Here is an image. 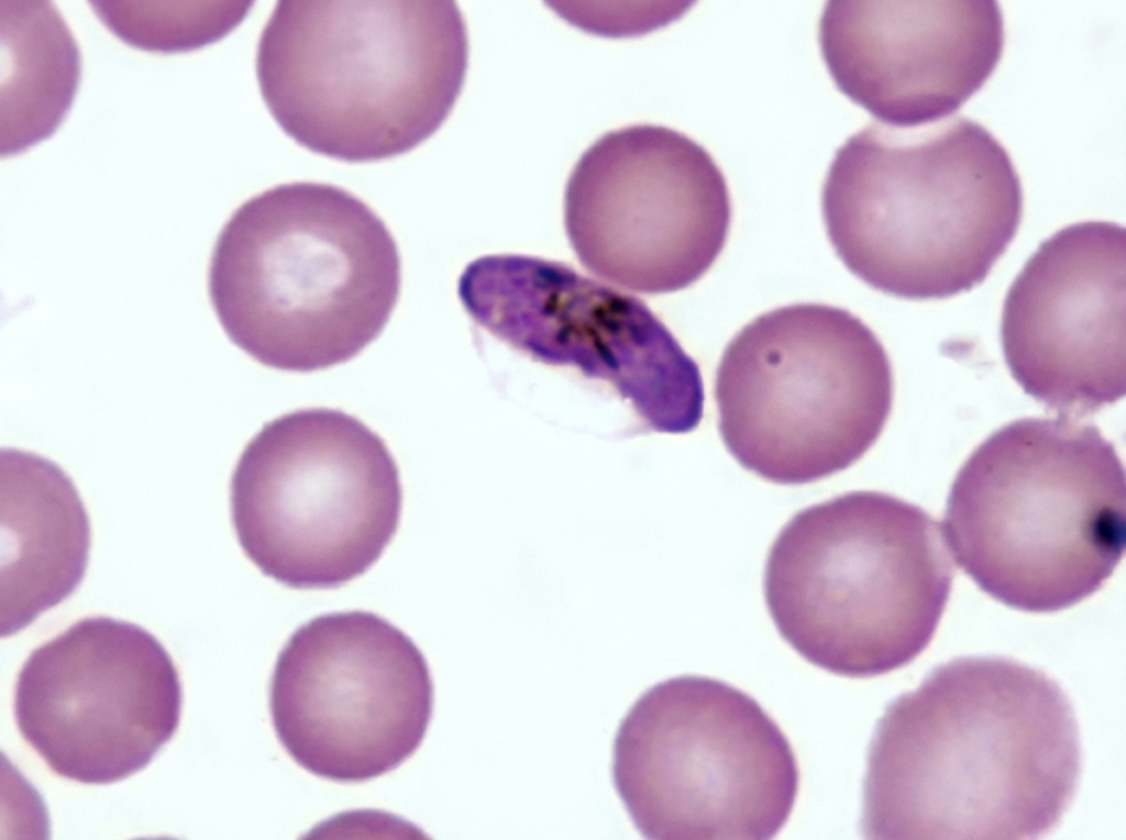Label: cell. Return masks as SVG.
<instances>
[{
    "label": "cell",
    "mask_w": 1126,
    "mask_h": 840,
    "mask_svg": "<svg viewBox=\"0 0 1126 840\" xmlns=\"http://www.w3.org/2000/svg\"><path fill=\"white\" fill-rule=\"evenodd\" d=\"M866 763V839H1036L1073 798L1079 729L1068 696L1042 671L959 657L887 706Z\"/></svg>",
    "instance_id": "cell-1"
},
{
    "label": "cell",
    "mask_w": 1126,
    "mask_h": 840,
    "mask_svg": "<svg viewBox=\"0 0 1126 840\" xmlns=\"http://www.w3.org/2000/svg\"><path fill=\"white\" fill-rule=\"evenodd\" d=\"M821 211L861 280L899 298L942 299L986 278L1017 233L1023 189L1005 147L974 120L871 122L836 151Z\"/></svg>",
    "instance_id": "cell-2"
},
{
    "label": "cell",
    "mask_w": 1126,
    "mask_h": 840,
    "mask_svg": "<svg viewBox=\"0 0 1126 840\" xmlns=\"http://www.w3.org/2000/svg\"><path fill=\"white\" fill-rule=\"evenodd\" d=\"M466 25L450 0H284L257 45L263 100L309 151L350 163L405 154L462 90Z\"/></svg>",
    "instance_id": "cell-3"
},
{
    "label": "cell",
    "mask_w": 1126,
    "mask_h": 840,
    "mask_svg": "<svg viewBox=\"0 0 1126 840\" xmlns=\"http://www.w3.org/2000/svg\"><path fill=\"white\" fill-rule=\"evenodd\" d=\"M401 261L376 212L350 191L282 184L241 205L216 241L208 291L233 344L275 369L345 363L398 301Z\"/></svg>",
    "instance_id": "cell-4"
},
{
    "label": "cell",
    "mask_w": 1126,
    "mask_h": 840,
    "mask_svg": "<svg viewBox=\"0 0 1126 840\" xmlns=\"http://www.w3.org/2000/svg\"><path fill=\"white\" fill-rule=\"evenodd\" d=\"M943 532L958 566L994 599L1027 612L1069 608L1124 554V466L1093 424L1018 419L958 472Z\"/></svg>",
    "instance_id": "cell-5"
},
{
    "label": "cell",
    "mask_w": 1126,
    "mask_h": 840,
    "mask_svg": "<svg viewBox=\"0 0 1126 840\" xmlns=\"http://www.w3.org/2000/svg\"><path fill=\"white\" fill-rule=\"evenodd\" d=\"M954 576L939 522L879 491L796 513L774 540L764 596L782 638L847 677L903 667L930 643Z\"/></svg>",
    "instance_id": "cell-6"
},
{
    "label": "cell",
    "mask_w": 1126,
    "mask_h": 840,
    "mask_svg": "<svg viewBox=\"0 0 1126 840\" xmlns=\"http://www.w3.org/2000/svg\"><path fill=\"white\" fill-rule=\"evenodd\" d=\"M715 397L719 432L746 469L782 485L819 480L860 460L893 402L888 356L848 310L776 308L724 351Z\"/></svg>",
    "instance_id": "cell-7"
},
{
    "label": "cell",
    "mask_w": 1126,
    "mask_h": 840,
    "mask_svg": "<svg viewBox=\"0 0 1126 840\" xmlns=\"http://www.w3.org/2000/svg\"><path fill=\"white\" fill-rule=\"evenodd\" d=\"M612 778L652 840H766L787 821L798 769L785 734L744 692L678 676L643 693L621 720Z\"/></svg>",
    "instance_id": "cell-8"
},
{
    "label": "cell",
    "mask_w": 1126,
    "mask_h": 840,
    "mask_svg": "<svg viewBox=\"0 0 1126 840\" xmlns=\"http://www.w3.org/2000/svg\"><path fill=\"white\" fill-rule=\"evenodd\" d=\"M246 557L296 589L335 588L364 574L397 532L399 469L385 441L342 410L285 413L249 441L230 484Z\"/></svg>",
    "instance_id": "cell-9"
},
{
    "label": "cell",
    "mask_w": 1126,
    "mask_h": 840,
    "mask_svg": "<svg viewBox=\"0 0 1126 840\" xmlns=\"http://www.w3.org/2000/svg\"><path fill=\"white\" fill-rule=\"evenodd\" d=\"M457 292L493 335L534 361L609 383L653 431L686 433L703 419L697 363L643 301L565 264L510 254L470 263Z\"/></svg>",
    "instance_id": "cell-10"
},
{
    "label": "cell",
    "mask_w": 1126,
    "mask_h": 840,
    "mask_svg": "<svg viewBox=\"0 0 1126 840\" xmlns=\"http://www.w3.org/2000/svg\"><path fill=\"white\" fill-rule=\"evenodd\" d=\"M731 222L726 178L711 155L673 129L610 131L578 158L564 225L592 274L641 294L681 290L721 253Z\"/></svg>",
    "instance_id": "cell-11"
},
{
    "label": "cell",
    "mask_w": 1126,
    "mask_h": 840,
    "mask_svg": "<svg viewBox=\"0 0 1126 840\" xmlns=\"http://www.w3.org/2000/svg\"><path fill=\"white\" fill-rule=\"evenodd\" d=\"M269 707L276 734L301 767L341 783L388 773L421 744L433 709L428 663L376 614L318 616L280 651Z\"/></svg>",
    "instance_id": "cell-12"
},
{
    "label": "cell",
    "mask_w": 1126,
    "mask_h": 840,
    "mask_svg": "<svg viewBox=\"0 0 1126 840\" xmlns=\"http://www.w3.org/2000/svg\"><path fill=\"white\" fill-rule=\"evenodd\" d=\"M181 685L144 628L84 618L35 649L15 685L20 733L56 774L111 784L143 770L174 736Z\"/></svg>",
    "instance_id": "cell-13"
},
{
    "label": "cell",
    "mask_w": 1126,
    "mask_h": 840,
    "mask_svg": "<svg viewBox=\"0 0 1126 840\" xmlns=\"http://www.w3.org/2000/svg\"><path fill=\"white\" fill-rule=\"evenodd\" d=\"M1126 231L1114 222L1068 225L1044 241L1005 297L1001 340L1024 391L1083 415L1126 391Z\"/></svg>",
    "instance_id": "cell-14"
},
{
    "label": "cell",
    "mask_w": 1126,
    "mask_h": 840,
    "mask_svg": "<svg viewBox=\"0 0 1126 840\" xmlns=\"http://www.w3.org/2000/svg\"><path fill=\"white\" fill-rule=\"evenodd\" d=\"M818 40L837 88L882 123L947 117L994 71L1004 47L993 0H832Z\"/></svg>",
    "instance_id": "cell-15"
},
{
    "label": "cell",
    "mask_w": 1126,
    "mask_h": 840,
    "mask_svg": "<svg viewBox=\"0 0 1126 840\" xmlns=\"http://www.w3.org/2000/svg\"><path fill=\"white\" fill-rule=\"evenodd\" d=\"M1 635H12L69 597L91 544L89 517L71 478L38 454L2 449Z\"/></svg>",
    "instance_id": "cell-16"
},
{
    "label": "cell",
    "mask_w": 1126,
    "mask_h": 840,
    "mask_svg": "<svg viewBox=\"0 0 1126 840\" xmlns=\"http://www.w3.org/2000/svg\"><path fill=\"white\" fill-rule=\"evenodd\" d=\"M0 155L51 136L71 107L81 59L51 1L1 0Z\"/></svg>",
    "instance_id": "cell-17"
},
{
    "label": "cell",
    "mask_w": 1126,
    "mask_h": 840,
    "mask_svg": "<svg viewBox=\"0 0 1126 840\" xmlns=\"http://www.w3.org/2000/svg\"><path fill=\"white\" fill-rule=\"evenodd\" d=\"M98 19L130 46L180 53L212 44L245 16L250 2L91 1Z\"/></svg>",
    "instance_id": "cell-18"
}]
</instances>
